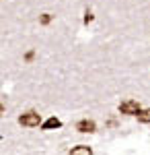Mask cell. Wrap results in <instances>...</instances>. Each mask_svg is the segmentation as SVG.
<instances>
[{"label":"cell","instance_id":"6da1fadb","mask_svg":"<svg viewBox=\"0 0 150 155\" xmlns=\"http://www.w3.org/2000/svg\"><path fill=\"white\" fill-rule=\"evenodd\" d=\"M119 112L126 114V116H138L142 110H140V104L136 99H126V101L119 104Z\"/></svg>","mask_w":150,"mask_h":155},{"label":"cell","instance_id":"7a4b0ae2","mask_svg":"<svg viewBox=\"0 0 150 155\" xmlns=\"http://www.w3.org/2000/svg\"><path fill=\"white\" fill-rule=\"evenodd\" d=\"M19 122H21L23 126H39V124H41V116H39L37 112H25L23 116L19 118Z\"/></svg>","mask_w":150,"mask_h":155},{"label":"cell","instance_id":"3957f363","mask_svg":"<svg viewBox=\"0 0 150 155\" xmlns=\"http://www.w3.org/2000/svg\"><path fill=\"white\" fill-rule=\"evenodd\" d=\"M95 122L92 120H80L78 124H76V130L78 132H95Z\"/></svg>","mask_w":150,"mask_h":155},{"label":"cell","instance_id":"277c9868","mask_svg":"<svg viewBox=\"0 0 150 155\" xmlns=\"http://www.w3.org/2000/svg\"><path fill=\"white\" fill-rule=\"evenodd\" d=\"M60 126H62V122H60V120L56 118V116H52V118H47L45 122L41 124V128H43V130H54V128H60Z\"/></svg>","mask_w":150,"mask_h":155},{"label":"cell","instance_id":"5b68a950","mask_svg":"<svg viewBox=\"0 0 150 155\" xmlns=\"http://www.w3.org/2000/svg\"><path fill=\"white\" fill-rule=\"evenodd\" d=\"M70 155H92V151H91V147H86V145H78V147H74L70 151Z\"/></svg>","mask_w":150,"mask_h":155},{"label":"cell","instance_id":"8992f818","mask_svg":"<svg viewBox=\"0 0 150 155\" xmlns=\"http://www.w3.org/2000/svg\"><path fill=\"white\" fill-rule=\"evenodd\" d=\"M138 120H140V122H144V124H148V122H150V107H146V110H142V112H140Z\"/></svg>","mask_w":150,"mask_h":155},{"label":"cell","instance_id":"52a82bcc","mask_svg":"<svg viewBox=\"0 0 150 155\" xmlns=\"http://www.w3.org/2000/svg\"><path fill=\"white\" fill-rule=\"evenodd\" d=\"M49 21H52V15H41V17H39V23L41 25H49Z\"/></svg>","mask_w":150,"mask_h":155},{"label":"cell","instance_id":"ba28073f","mask_svg":"<svg viewBox=\"0 0 150 155\" xmlns=\"http://www.w3.org/2000/svg\"><path fill=\"white\" fill-rule=\"evenodd\" d=\"M91 21H92V12H91V11H86V12H84V23L89 25Z\"/></svg>","mask_w":150,"mask_h":155},{"label":"cell","instance_id":"9c48e42d","mask_svg":"<svg viewBox=\"0 0 150 155\" xmlns=\"http://www.w3.org/2000/svg\"><path fill=\"white\" fill-rule=\"evenodd\" d=\"M33 58H35V52H33V50H29V52L25 54V60H27V62H31Z\"/></svg>","mask_w":150,"mask_h":155}]
</instances>
